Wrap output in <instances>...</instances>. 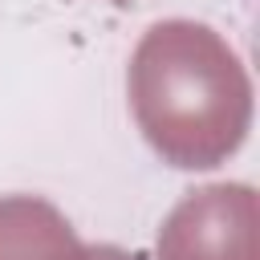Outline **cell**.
<instances>
[{"label":"cell","instance_id":"obj_1","mask_svg":"<svg viewBox=\"0 0 260 260\" xmlns=\"http://www.w3.org/2000/svg\"><path fill=\"white\" fill-rule=\"evenodd\" d=\"M138 126L175 167H215L248 130V77L203 24H154L130 65Z\"/></svg>","mask_w":260,"mask_h":260},{"label":"cell","instance_id":"obj_3","mask_svg":"<svg viewBox=\"0 0 260 260\" xmlns=\"http://www.w3.org/2000/svg\"><path fill=\"white\" fill-rule=\"evenodd\" d=\"M0 260H85L69 223L37 199L0 203Z\"/></svg>","mask_w":260,"mask_h":260},{"label":"cell","instance_id":"obj_2","mask_svg":"<svg viewBox=\"0 0 260 260\" xmlns=\"http://www.w3.org/2000/svg\"><path fill=\"white\" fill-rule=\"evenodd\" d=\"M162 260H256V199L248 187H207L175 207L158 236Z\"/></svg>","mask_w":260,"mask_h":260},{"label":"cell","instance_id":"obj_4","mask_svg":"<svg viewBox=\"0 0 260 260\" xmlns=\"http://www.w3.org/2000/svg\"><path fill=\"white\" fill-rule=\"evenodd\" d=\"M85 260H126L122 252H114V248H98V252H89Z\"/></svg>","mask_w":260,"mask_h":260}]
</instances>
